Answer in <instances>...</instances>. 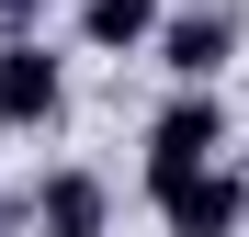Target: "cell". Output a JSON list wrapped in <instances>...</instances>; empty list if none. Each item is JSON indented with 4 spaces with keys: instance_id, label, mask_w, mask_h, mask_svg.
I'll return each mask as SVG.
<instances>
[{
    "instance_id": "obj_1",
    "label": "cell",
    "mask_w": 249,
    "mask_h": 237,
    "mask_svg": "<svg viewBox=\"0 0 249 237\" xmlns=\"http://www.w3.org/2000/svg\"><path fill=\"white\" fill-rule=\"evenodd\" d=\"M227 136H238V125H227V91H181V102H159V113H147V170H136V181L159 192V181H181V170H215Z\"/></svg>"
},
{
    "instance_id": "obj_2",
    "label": "cell",
    "mask_w": 249,
    "mask_h": 237,
    "mask_svg": "<svg viewBox=\"0 0 249 237\" xmlns=\"http://www.w3.org/2000/svg\"><path fill=\"white\" fill-rule=\"evenodd\" d=\"M238 46H249V23H238V0H204V12H170V23H159V68H170L181 79V91H215V79L238 68Z\"/></svg>"
},
{
    "instance_id": "obj_3",
    "label": "cell",
    "mask_w": 249,
    "mask_h": 237,
    "mask_svg": "<svg viewBox=\"0 0 249 237\" xmlns=\"http://www.w3.org/2000/svg\"><path fill=\"white\" fill-rule=\"evenodd\" d=\"M147 204H159V226H170V237H238V226H249V181L215 158V170H181V181H159Z\"/></svg>"
},
{
    "instance_id": "obj_4",
    "label": "cell",
    "mask_w": 249,
    "mask_h": 237,
    "mask_svg": "<svg viewBox=\"0 0 249 237\" xmlns=\"http://www.w3.org/2000/svg\"><path fill=\"white\" fill-rule=\"evenodd\" d=\"M23 226L34 237H113V181L102 170H46L23 192Z\"/></svg>"
},
{
    "instance_id": "obj_5",
    "label": "cell",
    "mask_w": 249,
    "mask_h": 237,
    "mask_svg": "<svg viewBox=\"0 0 249 237\" xmlns=\"http://www.w3.org/2000/svg\"><path fill=\"white\" fill-rule=\"evenodd\" d=\"M57 102H68V57H46L34 34H12L0 46V125L34 136V125H57Z\"/></svg>"
},
{
    "instance_id": "obj_6",
    "label": "cell",
    "mask_w": 249,
    "mask_h": 237,
    "mask_svg": "<svg viewBox=\"0 0 249 237\" xmlns=\"http://www.w3.org/2000/svg\"><path fill=\"white\" fill-rule=\"evenodd\" d=\"M159 23H170V0H79V46L91 57H147Z\"/></svg>"
},
{
    "instance_id": "obj_7",
    "label": "cell",
    "mask_w": 249,
    "mask_h": 237,
    "mask_svg": "<svg viewBox=\"0 0 249 237\" xmlns=\"http://www.w3.org/2000/svg\"><path fill=\"white\" fill-rule=\"evenodd\" d=\"M57 12V0H0V23H46Z\"/></svg>"
},
{
    "instance_id": "obj_8",
    "label": "cell",
    "mask_w": 249,
    "mask_h": 237,
    "mask_svg": "<svg viewBox=\"0 0 249 237\" xmlns=\"http://www.w3.org/2000/svg\"><path fill=\"white\" fill-rule=\"evenodd\" d=\"M12 226H23V204H0V237H12Z\"/></svg>"
}]
</instances>
